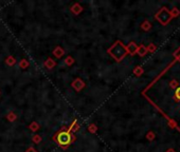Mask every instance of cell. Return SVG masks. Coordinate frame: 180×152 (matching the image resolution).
<instances>
[{
  "label": "cell",
  "mask_w": 180,
  "mask_h": 152,
  "mask_svg": "<svg viewBox=\"0 0 180 152\" xmlns=\"http://www.w3.org/2000/svg\"><path fill=\"white\" fill-rule=\"evenodd\" d=\"M165 152H176V151H175L174 149H169V150H166Z\"/></svg>",
  "instance_id": "5bb4252c"
},
{
  "label": "cell",
  "mask_w": 180,
  "mask_h": 152,
  "mask_svg": "<svg viewBox=\"0 0 180 152\" xmlns=\"http://www.w3.org/2000/svg\"><path fill=\"white\" fill-rule=\"evenodd\" d=\"M173 56H174L177 60H179L180 61V48L179 49H177V51H175L174 52V54H173Z\"/></svg>",
  "instance_id": "30bf717a"
},
{
  "label": "cell",
  "mask_w": 180,
  "mask_h": 152,
  "mask_svg": "<svg viewBox=\"0 0 180 152\" xmlns=\"http://www.w3.org/2000/svg\"><path fill=\"white\" fill-rule=\"evenodd\" d=\"M174 99L176 100V102H180V87H178V88L176 89V91H175Z\"/></svg>",
  "instance_id": "ba28073f"
},
{
  "label": "cell",
  "mask_w": 180,
  "mask_h": 152,
  "mask_svg": "<svg viewBox=\"0 0 180 152\" xmlns=\"http://www.w3.org/2000/svg\"><path fill=\"white\" fill-rule=\"evenodd\" d=\"M169 87L172 89H177L178 88V81L177 80H172L171 83H169Z\"/></svg>",
  "instance_id": "9c48e42d"
},
{
  "label": "cell",
  "mask_w": 180,
  "mask_h": 152,
  "mask_svg": "<svg viewBox=\"0 0 180 152\" xmlns=\"http://www.w3.org/2000/svg\"><path fill=\"white\" fill-rule=\"evenodd\" d=\"M155 133L154 132H148L147 133V138L150 139V141H152V139H155Z\"/></svg>",
  "instance_id": "4fadbf2b"
},
{
  "label": "cell",
  "mask_w": 180,
  "mask_h": 152,
  "mask_svg": "<svg viewBox=\"0 0 180 152\" xmlns=\"http://www.w3.org/2000/svg\"><path fill=\"white\" fill-rule=\"evenodd\" d=\"M142 73H143V69H141L140 67H138V68H137V69L135 70V74L138 75V76H140V75L142 74Z\"/></svg>",
  "instance_id": "7c38bea8"
},
{
  "label": "cell",
  "mask_w": 180,
  "mask_h": 152,
  "mask_svg": "<svg viewBox=\"0 0 180 152\" xmlns=\"http://www.w3.org/2000/svg\"><path fill=\"white\" fill-rule=\"evenodd\" d=\"M141 28L143 29L144 31H148V30H150V28H152V23L146 20V21H144L143 23H142Z\"/></svg>",
  "instance_id": "52a82bcc"
},
{
  "label": "cell",
  "mask_w": 180,
  "mask_h": 152,
  "mask_svg": "<svg viewBox=\"0 0 180 152\" xmlns=\"http://www.w3.org/2000/svg\"><path fill=\"white\" fill-rule=\"evenodd\" d=\"M53 139H54L61 147L66 148V147H68L72 141H74V136L72 135L69 131L63 130V131H59V132L56 133L55 135H54V137H53Z\"/></svg>",
  "instance_id": "6da1fadb"
},
{
  "label": "cell",
  "mask_w": 180,
  "mask_h": 152,
  "mask_svg": "<svg viewBox=\"0 0 180 152\" xmlns=\"http://www.w3.org/2000/svg\"><path fill=\"white\" fill-rule=\"evenodd\" d=\"M147 49V52L150 51V52H155L156 51V46L155 44H152V43H150V46H148V48H146Z\"/></svg>",
  "instance_id": "8fae6325"
},
{
  "label": "cell",
  "mask_w": 180,
  "mask_h": 152,
  "mask_svg": "<svg viewBox=\"0 0 180 152\" xmlns=\"http://www.w3.org/2000/svg\"><path fill=\"white\" fill-rule=\"evenodd\" d=\"M137 53H138L140 56H144L147 53V49L144 46H140L138 47V50H137Z\"/></svg>",
  "instance_id": "5b68a950"
},
{
  "label": "cell",
  "mask_w": 180,
  "mask_h": 152,
  "mask_svg": "<svg viewBox=\"0 0 180 152\" xmlns=\"http://www.w3.org/2000/svg\"><path fill=\"white\" fill-rule=\"evenodd\" d=\"M155 18L158 20L162 25H166L171 20H172V16H171L169 10H167L166 8H161L160 11L156 14Z\"/></svg>",
  "instance_id": "3957f363"
},
{
  "label": "cell",
  "mask_w": 180,
  "mask_h": 152,
  "mask_svg": "<svg viewBox=\"0 0 180 152\" xmlns=\"http://www.w3.org/2000/svg\"><path fill=\"white\" fill-rule=\"evenodd\" d=\"M137 50H138V46H137L135 42H130L127 47H126V51H127V53H129V54H131V55H133L135 53H137Z\"/></svg>",
  "instance_id": "277c9868"
},
{
  "label": "cell",
  "mask_w": 180,
  "mask_h": 152,
  "mask_svg": "<svg viewBox=\"0 0 180 152\" xmlns=\"http://www.w3.org/2000/svg\"><path fill=\"white\" fill-rule=\"evenodd\" d=\"M169 13H171V16H172V18H175V17H178V16H179V15H180L179 8H172V10L169 11Z\"/></svg>",
  "instance_id": "8992f818"
},
{
  "label": "cell",
  "mask_w": 180,
  "mask_h": 152,
  "mask_svg": "<svg viewBox=\"0 0 180 152\" xmlns=\"http://www.w3.org/2000/svg\"><path fill=\"white\" fill-rule=\"evenodd\" d=\"M109 53L116 58V60L120 61V60H122L123 58L125 57V55L127 54V51H126V48H125L121 42L118 41L114 47L109 50Z\"/></svg>",
  "instance_id": "7a4b0ae2"
}]
</instances>
